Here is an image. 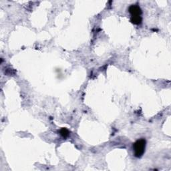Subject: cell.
<instances>
[{
    "label": "cell",
    "mask_w": 171,
    "mask_h": 171,
    "mask_svg": "<svg viewBox=\"0 0 171 171\" xmlns=\"http://www.w3.org/2000/svg\"><path fill=\"white\" fill-rule=\"evenodd\" d=\"M146 141L145 138L137 140L133 144V151L134 155L136 158H141L143 156L146 149Z\"/></svg>",
    "instance_id": "cell-1"
},
{
    "label": "cell",
    "mask_w": 171,
    "mask_h": 171,
    "mask_svg": "<svg viewBox=\"0 0 171 171\" xmlns=\"http://www.w3.org/2000/svg\"><path fill=\"white\" fill-rule=\"evenodd\" d=\"M128 11L131 15V17H141V15L143 14L141 8L137 5L130 6L128 8Z\"/></svg>",
    "instance_id": "cell-2"
},
{
    "label": "cell",
    "mask_w": 171,
    "mask_h": 171,
    "mask_svg": "<svg viewBox=\"0 0 171 171\" xmlns=\"http://www.w3.org/2000/svg\"><path fill=\"white\" fill-rule=\"evenodd\" d=\"M130 21L132 24H135V25H139L142 23L143 21V18L142 17H131Z\"/></svg>",
    "instance_id": "cell-3"
},
{
    "label": "cell",
    "mask_w": 171,
    "mask_h": 171,
    "mask_svg": "<svg viewBox=\"0 0 171 171\" xmlns=\"http://www.w3.org/2000/svg\"><path fill=\"white\" fill-rule=\"evenodd\" d=\"M60 133L64 138H67L69 136V131L68 129H66V128H62V129L60 130Z\"/></svg>",
    "instance_id": "cell-4"
}]
</instances>
